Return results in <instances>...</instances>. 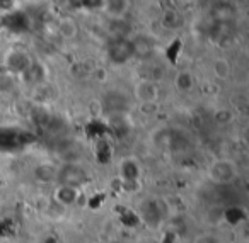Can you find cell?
Instances as JSON below:
<instances>
[{"label": "cell", "mask_w": 249, "mask_h": 243, "mask_svg": "<svg viewBox=\"0 0 249 243\" xmlns=\"http://www.w3.org/2000/svg\"><path fill=\"white\" fill-rule=\"evenodd\" d=\"M237 175L239 167L231 158H218V160L212 162L210 167H208V177L215 184L229 185L237 178Z\"/></svg>", "instance_id": "6da1fadb"}, {"label": "cell", "mask_w": 249, "mask_h": 243, "mask_svg": "<svg viewBox=\"0 0 249 243\" xmlns=\"http://www.w3.org/2000/svg\"><path fill=\"white\" fill-rule=\"evenodd\" d=\"M87 178V170L79 163H65L62 167H58V177H56V184L60 185H69V187L79 189L82 185H86Z\"/></svg>", "instance_id": "7a4b0ae2"}, {"label": "cell", "mask_w": 249, "mask_h": 243, "mask_svg": "<svg viewBox=\"0 0 249 243\" xmlns=\"http://www.w3.org/2000/svg\"><path fill=\"white\" fill-rule=\"evenodd\" d=\"M31 63L33 58L26 49H11L4 56V65L7 68L5 72L12 73V75H22Z\"/></svg>", "instance_id": "3957f363"}, {"label": "cell", "mask_w": 249, "mask_h": 243, "mask_svg": "<svg viewBox=\"0 0 249 243\" xmlns=\"http://www.w3.org/2000/svg\"><path fill=\"white\" fill-rule=\"evenodd\" d=\"M130 43H132V51L133 56L140 58L142 62H147V60H154L157 53V43L156 39H152L147 34H137L133 38H130Z\"/></svg>", "instance_id": "277c9868"}, {"label": "cell", "mask_w": 249, "mask_h": 243, "mask_svg": "<svg viewBox=\"0 0 249 243\" xmlns=\"http://www.w3.org/2000/svg\"><path fill=\"white\" fill-rule=\"evenodd\" d=\"M107 58L114 63V65H124L126 62L133 58L132 51V43L128 39H111L107 45Z\"/></svg>", "instance_id": "5b68a950"}, {"label": "cell", "mask_w": 249, "mask_h": 243, "mask_svg": "<svg viewBox=\"0 0 249 243\" xmlns=\"http://www.w3.org/2000/svg\"><path fill=\"white\" fill-rule=\"evenodd\" d=\"M137 73H139V79L143 80V82L159 85V82H162L164 77H166V68L157 60H147V62L140 63L139 68H137Z\"/></svg>", "instance_id": "8992f818"}, {"label": "cell", "mask_w": 249, "mask_h": 243, "mask_svg": "<svg viewBox=\"0 0 249 243\" xmlns=\"http://www.w3.org/2000/svg\"><path fill=\"white\" fill-rule=\"evenodd\" d=\"M133 97L140 106H156L159 100V85L139 80L133 87Z\"/></svg>", "instance_id": "52a82bcc"}, {"label": "cell", "mask_w": 249, "mask_h": 243, "mask_svg": "<svg viewBox=\"0 0 249 243\" xmlns=\"http://www.w3.org/2000/svg\"><path fill=\"white\" fill-rule=\"evenodd\" d=\"M80 197V191L79 189H73V187H69V185H56L53 189V195H52V201L55 204L62 206V208H70V206L77 204Z\"/></svg>", "instance_id": "ba28073f"}, {"label": "cell", "mask_w": 249, "mask_h": 243, "mask_svg": "<svg viewBox=\"0 0 249 243\" xmlns=\"http://www.w3.org/2000/svg\"><path fill=\"white\" fill-rule=\"evenodd\" d=\"M48 77V70L43 63L39 62H33L31 65L26 68V72L21 75L22 82L28 83V85H39L43 83Z\"/></svg>", "instance_id": "9c48e42d"}, {"label": "cell", "mask_w": 249, "mask_h": 243, "mask_svg": "<svg viewBox=\"0 0 249 243\" xmlns=\"http://www.w3.org/2000/svg\"><path fill=\"white\" fill-rule=\"evenodd\" d=\"M56 177H58V167H55L53 163H39L33 170V178L38 184H56Z\"/></svg>", "instance_id": "30bf717a"}, {"label": "cell", "mask_w": 249, "mask_h": 243, "mask_svg": "<svg viewBox=\"0 0 249 243\" xmlns=\"http://www.w3.org/2000/svg\"><path fill=\"white\" fill-rule=\"evenodd\" d=\"M160 26L167 31H178L184 26V17L181 14V11L178 9H164L162 14H160Z\"/></svg>", "instance_id": "8fae6325"}, {"label": "cell", "mask_w": 249, "mask_h": 243, "mask_svg": "<svg viewBox=\"0 0 249 243\" xmlns=\"http://www.w3.org/2000/svg\"><path fill=\"white\" fill-rule=\"evenodd\" d=\"M128 7L130 4L124 0H107L103 2L101 11L109 17V21H114V19H124V16L128 14Z\"/></svg>", "instance_id": "7c38bea8"}, {"label": "cell", "mask_w": 249, "mask_h": 243, "mask_svg": "<svg viewBox=\"0 0 249 243\" xmlns=\"http://www.w3.org/2000/svg\"><path fill=\"white\" fill-rule=\"evenodd\" d=\"M56 29H58L60 36L63 39H75L79 36V24L73 17L70 16H63V17L58 19V24H56Z\"/></svg>", "instance_id": "4fadbf2b"}, {"label": "cell", "mask_w": 249, "mask_h": 243, "mask_svg": "<svg viewBox=\"0 0 249 243\" xmlns=\"http://www.w3.org/2000/svg\"><path fill=\"white\" fill-rule=\"evenodd\" d=\"M104 104L113 113H124V111L128 109V97L124 96L123 92H120V90H113V92L106 96Z\"/></svg>", "instance_id": "5bb4252c"}, {"label": "cell", "mask_w": 249, "mask_h": 243, "mask_svg": "<svg viewBox=\"0 0 249 243\" xmlns=\"http://www.w3.org/2000/svg\"><path fill=\"white\" fill-rule=\"evenodd\" d=\"M195 83H196V80H195L193 73L188 72V70H181V72H178L176 77H174V87H176L178 92H181V94L191 92V90L195 89Z\"/></svg>", "instance_id": "9a60e30c"}, {"label": "cell", "mask_w": 249, "mask_h": 243, "mask_svg": "<svg viewBox=\"0 0 249 243\" xmlns=\"http://www.w3.org/2000/svg\"><path fill=\"white\" fill-rule=\"evenodd\" d=\"M109 31L113 34V39H128V36L132 34V26L124 19H114L109 21Z\"/></svg>", "instance_id": "2e32d148"}, {"label": "cell", "mask_w": 249, "mask_h": 243, "mask_svg": "<svg viewBox=\"0 0 249 243\" xmlns=\"http://www.w3.org/2000/svg\"><path fill=\"white\" fill-rule=\"evenodd\" d=\"M212 70H213V75L220 80H225L231 77L232 73V66H231V62L224 56H218V58L213 60V65H212Z\"/></svg>", "instance_id": "e0dca14e"}, {"label": "cell", "mask_w": 249, "mask_h": 243, "mask_svg": "<svg viewBox=\"0 0 249 243\" xmlns=\"http://www.w3.org/2000/svg\"><path fill=\"white\" fill-rule=\"evenodd\" d=\"M16 75L9 72H0V94H11L16 89Z\"/></svg>", "instance_id": "ac0fdd59"}, {"label": "cell", "mask_w": 249, "mask_h": 243, "mask_svg": "<svg viewBox=\"0 0 249 243\" xmlns=\"http://www.w3.org/2000/svg\"><path fill=\"white\" fill-rule=\"evenodd\" d=\"M213 119H215V123H218V124H229L234 121V113H232L229 107H222V109L215 111Z\"/></svg>", "instance_id": "d6986e66"}, {"label": "cell", "mask_w": 249, "mask_h": 243, "mask_svg": "<svg viewBox=\"0 0 249 243\" xmlns=\"http://www.w3.org/2000/svg\"><path fill=\"white\" fill-rule=\"evenodd\" d=\"M201 243H218V240L210 235V236H203V238H201Z\"/></svg>", "instance_id": "ffe728a7"}]
</instances>
